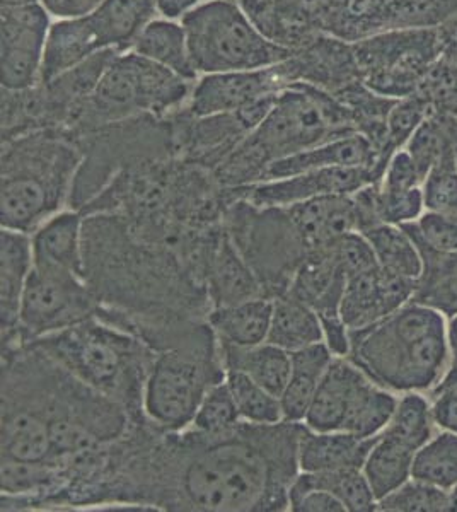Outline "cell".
<instances>
[{
  "label": "cell",
  "mask_w": 457,
  "mask_h": 512,
  "mask_svg": "<svg viewBox=\"0 0 457 512\" xmlns=\"http://www.w3.org/2000/svg\"><path fill=\"white\" fill-rule=\"evenodd\" d=\"M226 384L243 422L258 425L284 422L282 400L265 390L255 379L239 371H226Z\"/></svg>",
  "instance_id": "obj_38"
},
{
  "label": "cell",
  "mask_w": 457,
  "mask_h": 512,
  "mask_svg": "<svg viewBox=\"0 0 457 512\" xmlns=\"http://www.w3.org/2000/svg\"><path fill=\"white\" fill-rule=\"evenodd\" d=\"M84 219L79 210L69 207L43 222L31 234L33 265L84 277Z\"/></svg>",
  "instance_id": "obj_22"
},
{
  "label": "cell",
  "mask_w": 457,
  "mask_h": 512,
  "mask_svg": "<svg viewBox=\"0 0 457 512\" xmlns=\"http://www.w3.org/2000/svg\"><path fill=\"white\" fill-rule=\"evenodd\" d=\"M157 9L152 0H103V4L89 14L101 47L115 52H130L140 33Z\"/></svg>",
  "instance_id": "obj_28"
},
{
  "label": "cell",
  "mask_w": 457,
  "mask_h": 512,
  "mask_svg": "<svg viewBox=\"0 0 457 512\" xmlns=\"http://www.w3.org/2000/svg\"><path fill=\"white\" fill-rule=\"evenodd\" d=\"M193 86L139 53H118L70 134L82 137L134 118L168 117L188 103Z\"/></svg>",
  "instance_id": "obj_8"
},
{
  "label": "cell",
  "mask_w": 457,
  "mask_h": 512,
  "mask_svg": "<svg viewBox=\"0 0 457 512\" xmlns=\"http://www.w3.org/2000/svg\"><path fill=\"white\" fill-rule=\"evenodd\" d=\"M241 422L243 420L239 417L238 408L224 379L205 395L190 427L203 434H222L231 431Z\"/></svg>",
  "instance_id": "obj_44"
},
{
  "label": "cell",
  "mask_w": 457,
  "mask_h": 512,
  "mask_svg": "<svg viewBox=\"0 0 457 512\" xmlns=\"http://www.w3.org/2000/svg\"><path fill=\"white\" fill-rule=\"evenodd\" d=\"M360 234H364L365 239L371 243L379 267L393 274L403 275L406 279H420L423 270L422 255L403 227L377 224Z\"/></svg>",
  "instance_id": "obj_36"
},
{
  "label": "cell",
  "mask_w": 457,
  "mask_h": 512,
  "mask_svg": "<svg viewBox=\"0 0 457 512\" xmlns=\"http://www.w3.org/2000/svg\"><path fill=\"white\" fill-rule=\"evenodd\" d=\"M411 239L423 260L422 275L417 280V289L411 301L429 306L449 320L457 315V251L439 253L430 250L422 241Z\"/></svg>",
  "instance_id": "obj_33"
},
{
  "label": "cell",
  "mask_w": 457,
  "mask_h": 512,
  "mask_svg": "<svg viewBox=\"0 0 457 512\" xmlns=\"http://www.w3.org/2000/svg\"><path fill=\"white\" fill-rule=\"evenodd\" d=\"M219 345L226 371L244 373L273 395H277L278 398L282 396L285 386L289 383L292 369L290 352L270 342L251 347H239L222 342H219Z\"/></svg>",
  "instance_id": "obj_30"
},
{
  "label": "cell",
  "mask_w": 457,
  "mask_h": 512,
  "mask_svg": "<svg viewBox=\"0 0 457 512\" xmlns=\"http://www.w3.org/2000/svg\"><path fill=\"white\" fill-rule=\"evenodd\" d=\"M89 388L145 419L144 386L156 352L139 337L98 316L31 342Z\"/></svg>",
  "instance_id": "obj_6"
},
{
  "label": "cell",
  "mask_w": 457,
  "mask_h": 512,
  "mask_svg": "<svg viewBox=\"0 0 457 512\" xmlns=\"http://www.w3.org/2000/svg\"><path fill=\"white\" fill-rule=\"evenodd\" d=\"M267 342L292 354L324 342L323 325L313 308L285 292L273 299L272 325Z\"/></svg>",
  "instance_id": "obj_34"
},
{
  "label": "cell",
  "mask_w": 457,
  "mask_h": 512,
  "mask_svg": "<svg viewBox=\"0 0 457 512\" xmlns=\"http://www.w3.org/2000/svg\"><path fill=\"white\" fill-rule=\"evenodd\" d=\"M376 439L377 436L365 439L352 432H318L304 427L299 444V468L307 473L362 468Z\"/></svg>",
  "instance_id": "obj_25"
},
{
  "label": "cell",
  "mask_w": 457,
  "mask_h": 512,
  "mask_svg": "<svg viewBox=\"0 0 457 512\" xmlns=\"http://www.w3.org/2000/svg\"><path fill=\"white\" fill-rule=\"evenodd\" d=\"M446 320L410 301L372 325L350 330L347 359L396 395L430 393L451 361Z\"/></svg>",
  "instance_id": "obj_4"
},
{
  "label": "cell",
  "mask_w": 457,
  "mask_h": 512,
  "mask_svg": "<svg viewBox=\"0 0 457 512\" xmlns=\"http://www.w3.org/2000/svg\"><path fill=\"white\" fill-rule=\"evenodd\" d=\"M413 478L444 490L457 485V434L437 432L418 449L413 460Z\"/></svg>",
  "instance_id": "obj_39"
},
{
  "label": "cell",
  "mask_w": 457,
  "mask_h": 512,
  "mask_svg": "<svg viewBox=\"0 0 457 512\" xmlns=\"http://www.w3.org/2000/svg\"><path fill=\"white\" fill-rule=\"evenodd\" d=\"M156 6L157 14H161L166 19H181L186 12H190L193 7L200 4V0H152Z\"/></svg>",
  "instance_id": "obj_53"
},
{
  "label": "cell",
  "mask_w": 457,
  "mask_h": 512,
  "mask_svg": "<svg viewBox=\"0 0 457 512\" xmlns=\"http://www.w3.org/2000/svg\"><path fill=\"white\" fill-rule=\"evenodd\" d=\"M2 89L26 91L41 82L50 14L41 2L2 6Z\"/></svg>",
  "instance_id": "obj_13"
},
{
  "label": "cell",
  "mask_w": 457,
  "mask_h": 512,
  "mask_svg": "<svg viewBox=\"0 0 457 512\" xmlns=\"http://www.w3.org/2000/svg\"><path fill=\"white\" fill-rule=\"evenodd\" d=\"M130 52L139 53L145 59L173 70L174 74L186 81H198V72L191 62L185 28L173 19H152Z\"/></svg>",
  "instance_id": "obj_32"
},
{
  "label": "cell",
  "mask_w": 457,
  "mask_h": 512,
  "mask_svg": "<svg viewBox=\"0 0 457 512\" xmlns=\"http://www.w3.org/2000/svg\"><path fill=\"white\" fill-rule=\"evenodd\" d=\"M289 511L292 512H345V506L335 495L323 489L290 487Z\"/></svg>",
  "instance_id": "obj_50"
},
{
  "label": "cell",
  "mask_w": 457,
  "mask_h": 512,
  "mask_svg": "<svg viewBox=\"0 0 457 512\" xmlns=\"http://www.w3.org/2000/svg\"><path fill=\"white\" fill-rule=\"evenodd\" d=\"M437 429L432 417V403L423 393H405L400 396L384 432L418 451L437 434Z\"/></svg>",
  "instance_id": "obj_40"
},
{
  "label": "cell",
  "mask_w": 457,
  "mask_h": 512,
  "mask_svg": "<svg viewBox=\"0 0 457 512\" xmlns=\"http://www.w3.org/2000/svg\"><path fill=\"white\" fill-rule=\"evenodd\" d=\"M352 134H359L357 122L340 99L306 82H294L215 171V180L222 188L255 185L275 161Z\"/></svg>",
  "instance_id": "obj_3"
},
{
  "label": "cell",
  "mask_w": 457,
  "mask_h": 512,
  "mask_svg": "<svg viewBox=\"0 0 457 512\" xmlns=\"http://www.w3.org/2000/svg\"><path fill=\"white\" fill-rule=\"evenodd\" d=\"M432 417L440 431L457 434V391L432 395Z\"/></svg>",
  "instance_id": "obj_52"
},
{
  "label": "cell",
  "mask_w": 457,
  "mask_h": 512,
  "mask_svg": "<svg viewBox=\"0 0 457 512\" xmlns=\"http://www.w3.org/2000/svg\"><path fill=\"white\" fill-rule=\"evenodd\" d=\"M304 427L241 422L203 434L135 420L108 448L94 511H289Z\"/></svg>",
  "instance_id": "obj_1"
},
{
  "label": "cell",
  "mask_w": 457,
  "mask_h": 512,
  "mask_svg": "<svg viewBox=\"0 0 457 512\" xmlns=\"http://www.w3.org/2000/svg\"><path fill=\"white\" fill-rule=\"evenodd\" d=\"M365 88L384 98L418 93L444 48L440 26H413L352 41Z\"/></svg>",
  "instance_id": "obj_11"
},
{
  "label": "cell",
  "mask_w": 457,
  "mask_h": 512,
  "mask_svg": "<svg viewBox=\"0 0 457 512\" xmlns=\"http://www.w3.org/2000/svg\"><path fill=\"white\" fill-rule=\"evenodd\" d=\"M290 84L294 82L284 62L267 69L207 74L198 77L183 108L195 117L238 113L258 101L275 98Z\"/></svg>",
  "instance_id": "obj_15"
},
{
  "label": "cell",
  "mask_w": 457,
  "mask_h": 512,
  "mask_svg": "<svg viewBox=\"0 0 457 512\" xmlns=\"http://www.w3.org/2000/svg\"><path fill=\"white\" fill-rule=\"evenodd\" d=\"M417 280L406 279L384 268L347 277L340 315L348 332L359 330L386 318L415 296Z\"/></svg>",
  "instance_id": "obj_17"
},
{
  "label": "cell",
  "mask_w": 457,
  "mask_h": 512,
  "mask_svg": "<svg viewBox=\"0 0 457 512\" xmlns=\"http://www.w3.org/2000/svg\"><path fill=\"white\" fill-rule=\"evenodd\" d=\"M440 28L444 31L447 40L451 41L452 45L457 48V14L446 23L440 24Z\"/></svg>",
  "instance_id": "obj_56"
},
{
  "label": "cell",
  "mask_w": 457,
  "mask_h": 512,
  "mask_svg": "<svg viewBox=\"0 0 457 512\" xmlns=\"http://www.w3.org/2000/svg\"><path fill=\"white\" fill-rule=\"evenodd\" d=\"M176 158L215 173L238 149L251 128L239 113L195 117L185 108L168 115Z\"/></svg>",
  "instance_id": "obj_16"
},
{
  "label": "cell",
  "mask_w": 457,
  "mask_h": 512,
  "mask_svg": "<svg viewBox=\"0 0 457 512\" xmlns=\"http://www.w3.org/2000/svg\"><path fill=\"white\" fill-rule=\"evenodd\" d=\"M205 287L212 309L243 303L255 297H268L255 272L232 243L226 227L210 258Z\"/></svg>",
  "instance_id": "obj_24"
},
{
  "label": "cell",
  "mask_w": 457,
  "mask_h": 512,
  "mask_svg": "<svg viewBox=\"0 0 457 512\" xmlns=\"http://www.w3.org/2000/svg\"><path fill=\"white\" fill-rule=\"evenodd\" d=\"M381 512H447V490L410 478L377 502Z\"/></svg>",
  "instance_id": "obj_43"
},
{
  "label": "cell",
  "mask_w": 457,
  "mask_h": 512,
  "mask_svg": "<svg viewBox=\"0 0 457 512\" xmlns=\"http://www.w3.org/2000/svg\"><path fill=\"white\" fill-rule=\"evenodd\" d=\"M224 379L219 338L209 320L202 321L154 355L144 386L145 419L161 431H183L195 419L205 395Z\"/></svg>",
  "instance_id": "obj_7"
},
{
  "label": "cell",
  "mask_w": 457,
  "mask_h": 512,
  "mask_svg": "<svg viewBox=\"0 0 457 512\" xmlns=\"http://www.w3.org/2000/svg\"><path fill=\"white\" fill-rule=\"evenodd\" d=\"M379 185L386 190H411L422 187L423 176L420 175L417 164L413 163L406 149H401L389 159L388 168L384 171Z\"/></svg>",
  "instance_id": "obj_49"
},
{
  "label": "cell",
  "mask_w": 457,
  "mask_h": 512,
  "mask_svg": "<svg viewBox=\"0 0 457 512\" xmlns=\"http://www.w3.org/2000/svg\"><path fill=\"white\" fill-rule=\"evenodd\" d=\"M377 183H381V178L369 166H338L260 181L248 187L227 188V193L260 207H289L326 195H353Z\"/></svg>",
  "instance_id": "obj_14"
},
{
  "label": "cell",
  "mask_w": 457,
  "mask_h": 512,
  "mask_svg": "<svg viewBox=\"0 0 457 512\" xmlns=\"http://www.w3.org/2000/svg\"><path fill=\"white\" fill-rule=\"evenodd\" d=\"M292 369H290L289 383L280 396L284 408L285 422L304 424L307 410L313 403L314 395L318 391L319 383L324 373L328 371L335 355L330 347L321 344L309 345L306 349L292 352Z\"/></svg>",
  "instance_id": "obj_29"
},
{
  "label": "cell",
  "mask_w": 457,
  "mask_h": 512,
  "mask_svg": "<svg viewBox=\"0 0 457 512\" xmlns=\"http://www.w3.org/2000/svg\"><path fill=\"white\" fill-rule=\"evenodd\" d=\"M2 458L45 461L52 453L50 420L40 410L21 403L2 402Z\"/></svg>",
  "instance_id": "obj_26"
},
{
  "label": "cell",
  "mask_w": 457,
  "mask_h": 512,
  "mask_svg": "<svg viewBox=\"0 0 457 512\" xmlns=\"http://www.w3.org/2000/svg\"><path fill=\"white\" fill-rule=\"evenodd\" d=\"M227 198L224 227L229 238L255 272L265 294L272 299L282 296L309 253L289 210L260 207L244 198L229 197V193Z\"/></svg>",
  "instance_id": "obj_10"
},
{
  "label": "cell",
  "mask_w": 457,
  "mask_h": 512,
  "mask_svg": "<svg viewBox=\"0 0 457 512\" xmlns=\"http://www.w3.org/2000/svg\"><path fill=\"white\" fill-rule=\"evenodd\" d=\"M345 284L347 275L338 263L333 243L307 253L287 292L313 308L324 325L342 320L340 304Z\"/></svg>",
  "instance_id": "obj_19"
},
{
  "label": "cell",
  "mask_w": 457,
  "mask_h": 512,
  "mask_svg": "<svg viewBox=\"0 0 457 512\" xmlns=\"http://www.w3.org/2000/svg\"><path fill=\"white\" fill-rule=\"evenodd\" d=\"M411 238L422 241L430 250L439 253L457 251V216L425 210L415 222L401 224Z\"/></svg>",
  "instance_id": "obj_46"
},
{
  "label": "cell",
  "mask_w": 457,
  "mask_h": 512,
  "mask_svg": "<svg viewBox=\"0 0 457 512\" xmlns=\"http://www.w3.org/2000/svg\"><path fill=\"white\" fill-rule=\"evenodd\" d=\"M452 147L456 146L452 144L451 137L447 134L444 125L434 115H430L417 128V132L411 135V139L403 149L408 151L413 163L417 164L418 171L425 181L430 169L434 168L435 163Z\"/></svg>",
  "instance_id": "obj_45"
},
{
  "label": "cell",
  "mask_w": 457,
  "mask_h": 512,
  "mask_svg": "<svg viewBox=\"0 0 457 512\" xmlns=\"http://www.w3.org/2000/svg\"><path fill=\"white\" fill-rule=\"evenodd\" d=\"M292 487L328 490L350 512L377 511L376 495L372 492L362 468H347L335 472H301Z\"/></svg>",
  "instance_id": "obj_37"
},
{
  "label": "cell",
  "mask_w": 457,
  "mask_h": 512,
  "mask_svg": "<svg viewBox=\"0 0 457 512\" xmlns=\"http://www.w3.org/2000/svg\"><path fill=\"white\" fill-rule=\"evenodd\" d=\"M376 207L382 224H408L425 212L422 187L411 190H386L376 187Z\"/></svg>",
  "instance_id": "obj_47"
},
{
  "label": "cell",
  "mask_w": 457,
  "mask_h": 512,
  "mask_svg": "<svg viewBox=\"0 0 457 512\" xmlns=\"http://www.w3.org/2000/svg\"><path fill=\"white\" fill-rule=\"evenodd\" d=\"M35 2H40V0H2V6H28Z\"/></svg>",
  "instance_id": "obj_58"
},
{
  "label": "cell",
  "mask_w": 457,
  "mask_h": 512,
  "mask_svg": "<svg viewBox=\"0 0 457 512\" xmlns=\"http://www.w3.org/2000/svg\"><path fill=\"white\" fill-rule=\"evenodd\" d=\"M371 381L347 357H336L324 373L304 425L311 431H343L353 405Z\"/></svg>",
  "instance_id": "obj_18"
},
{
  "label": "cell",
  "mask_w": 457,
  "mask_h": 512,
  "mask_svg": "<svg viewBox=\"0 0 457 512\" xmlns=\"http://www.w3.org/2000/svg\"><path fill=\"white\" fill-rule=\"evenodd\" d=\"M272 313L273 299L255 297L232 306L210 309L207 320L222 344L251 347L267 342Z\"/></svg>",
  "instance_id": "obj_31"
},
{
  "label": "cell",
  "mask_w": 457,
  "mask_h": 512,
  "mask_svg": "<svg viewBox=\"0 0 457 512\" xmlns=\"http://www.w3.org/2000/svg\"><path fill=\"white\" fill-rule=\"evenodd\" d=\"M442 391H457V354H451V361H449L446 373L434 390L430 391V395H437Z\"/></svg>",
  "instance_id": "obj_54"
},
{
  "label": "cell",
  "mask_w": 457,
  "mask_h": 512,
  "mask_svg": "<svg viewBox=\"0 0 457 512\" xmlns=\"http://www.w3.org/2000/svg\"><path fill=\"white\" fill-rule=\"evenodd\" d=\"M41 6L57 21L86 18L98 9L103 0H40Z\"/></svg>",
  "instance_id": "obj_51"
},
{
  "label": "cell",
  "mask_w": 457,
  "mask_h": 512,
  "mask_svg": "<svg viewBox=\"0 0 457 512\" xmlns=\"http://www.w3.org/2000/svg\"><path fill=\"white\" fill-rule=\"evenodd\" d=\"M336 258L347 277L379 267L371 243L364 234L348 233L335 243Z\"/></svg>",
  "instance_id": "obj_48"
},
{
  "label": "cell",
  "mask_w": 457,
  "mask_h": 512,
  "mask_svg": "<svg viewBox=\"0 0 457 512\" xmlns=\"http://www.w3.org/2000/svg\"><path fill=\"white\" fill-rule=\"evenodd\" d=\"M338 166H369L382 180V175L377 169V152L371 140L362 134H352L275 161L268 166L263 181Z\"/></svg>",
  "instance_id": "obj_23"
},
{
  "label": "cell",
  "mask_w": 457,
  "mask_h": 512,
  "mask_svg": "<svg viewBox=\"0 0 457 512\" xmlns=\"http://www.w3.org/2000/svg\"><path fill=\"white\" fill-rule=\"evenodd\" d=\"M430 115H432L430 106L418 94L398 99L394 103L393 108L389 111L386 144H384L381 158H379V168H381L382 175H384V171L388 168L389 159L393 158L396 152L401 151L408 144L411 135L417 132V128Z\"/></svg>",
  "instance_id": "obj_41"
},
{
  "label": "cell",
  "mask_w": 457,
  "mask_h": 512,
  "mask_svg": "<svg viewBox=\"0 0 457 512\" xmlns=\"http://www.w3.org/2000/svg\"><path fill=\"white\" fill-rule=\"evenodd\" d=\"M103 50L89 16L53 23L43 52L41 82L52 81Z\"/></svg>",
  "instance_id": "obj_27"
},
{
  "label": "cell",
  "mask_w": 457,
  "mask_h": 512,
  "mask_svg": "<svg viewBox=\"0 0 457 512\" xmlns=\"http://www.w3.org/2000/svg\"><path fill=\"white\" fill-rule=\"evenodd\" d=\"M437 120H439V118H437ZM442 125H444V128H446L447 134H449V137H451L452 144H454V146H456L457 149V125H446V123H442Z\"/></svg>",
  "instance_id": "obj_59"
},
{
  "label": "cell",
  "mask_w": 457,
  "mask_h": 512,
  "mask_svg": "<svg viewBox=\"0 0 457 512\" xmlns=\"http://www.w3.org/2000/svg\"><path fill=\"white\" fill-rule=\"evenodd\" d=\"M82 161L81 142L60 128L2 140V227L33 234L50 217L69 209Z\"/></svg>",
  "instance_id": "obj_5"
},
{
  "label": "cell",
  "mask_w": 457,
  "mask_h": 512,
  "mask_svg": "<svg viewBox=\"0 0 457 512\" xmlns=\"http://www.w3.org/2000/svg\"><path fill=\"white\" fill-rule=\"evenodd\" d=\"M290 219L307 250L330 246L348 233H359V214L353 195H326L289 205Z\"/></svg>",
  "instance_id": "obj_21"
},
{
  "label": "cell",
  "mask_w": 457,
  "mask_h": 512,
  "mask_svg": "<svg viewBox=\"0 0 457 512\" xmlns=\"http://www.w3.org/2000/svg\"><path fill=\"white\" fill-rule=\"evenodd\" d=\"M447 342L451 347L452 354H457V315L447 320Z\"/></svg>",
  "instance_id": "obj_55"
},
{
  "label": "cell",
  "mask_w": 457,
  "mask_h": 512,
  "mask_svg": "<svg viewBox=\"0 0 457 512\" xmlns=\"http://www.w3.org/2000/svg\"><path fill=\"white\" fill-rule=\"evenodd\" d=\"M0 342L2 349L16 345L19 311L33 270L31 234L0 231Z\"/></svg>",
  "instance_id": "obj_20"
},
{
  "label": "cell",
  "mask_w": 457,
  "mask_h": 512,
  "mask_svg": "<svg viewBox=\"0 0 457 512\" xmlns=\"http://www.w3.org/2000/svg\"><path fill=\"white\" fill-rule=\"evenodd\" d=\"M447 512H457V485L447 490Z\"/></svg>",
  "instance_id": "obj_57"
},
{
  "label": "cell",
  "mask_w": 457,
  "mask_h": 512,
  "mask_svg": "<svg viewBox=\"0 0 457 512\" xmlns=\"http://www.w3.org/2000/svg\"><path fill=\"white\" fill-rule=\"evenodd\" d=\"M84 217V277L98 297V318L154 352L209 318L207 289L173 250L140 238L115 214Z\"/></svg>",
  "instance_id": "obj_2"
},
{
  "label": "cell",
  "mask_w": 457,
  "mask_h": 512,
  "mask_svg": "<svg viewBox=\"0 0 457 512\" xmlns=\"http://www.w3.org/2000/svg\"><path fill=\"white\" fill-rule=\"evenodd\" d=\"M198 76L267 69L294 53L253 23L236 0H205L181 18Z\"/></svg>",
  "instance_id": "obj_9"
},
{
  "label": "cell",
  "mask_w": 457,
  "mask_h": 512,
  "mask_svg": "<svg viewBox=\"0 0 457 512\" xmlns=\"http://www.w3.org/2000/svg\"><path fill=\"white\" fill-rule=\"evenodd\" d=\"M98 311V297L86 277L33 265L19 311L16 345L67 330L98 315Z\"/></svg>",
  "instance_id": "obj_12"
},
{
  "label": "cell",
  "mask_w": 457,
  "mask_h": 512,
  "mask_svg": "<svg viewBox=\"0 0 457 512\" xmlns=\"http://www.w3.org/2000/svg\"><path fill=\"white\" fill-rule=\"evenodd\" d=\"M425 210L457 216V149L452 147L430 169L422 185Z\"/></svg>",
  "instance_id": "obj_42"
},
{
  "label": "cell",
  "mask_w": 457,
  "mask_h": 512,
  "mask_svg": "<svg viewBox=\"0 0 457 512\" xmlns=\"http://www.w3.org/2000/svg\"><path fill=\"white\" fill-rule=\"evenodd\" d=\"M415 454V449L388 432L382 431L377 436L376 443L362 466V472L371 485L377 502L413 478Z\"/></svg>",
  "instance_id": "obj_35"
}]
</instances>
